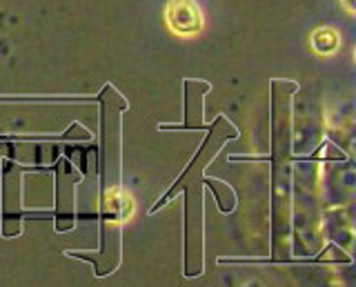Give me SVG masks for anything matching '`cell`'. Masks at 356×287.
<instances>
[{"instance_id":"obj_1","label":"cell","mask_w":356,"mask_h":287,"mask_svg":"<svg viewBox=\"0 0 356 287\" xmlns=\"http://www.w3.org/2000/svg\"><path fill=\"white\" fill-rule=\"evenodd\" d=\"M96 103L100 105V252L67 249L65 254L92 263L96 279H105L122 261V114L129 103L114 85H105Z\"/></svg>"},{"instance_id":"obj_2","label":"cell","mask_w":356,"mask_h":287,"mask_svg":"<svg viewBox=\"0 0 356 287\" xmlns=\"http://www.w3.org/2000/svg\"><path fill=\"white\" fill-rule=\"evenodd\" d=\"M298 92L296 81L274 79L272 94V256L270 263H296L292 259V98Z\"/></svg>"},{"instance_id":"obj_3","label":"cell","mask_w":356,"mask_h":287,"mask_svg":"<svg viewBox=\"0 0 356 287\" xmlns=\"http://www.w3.org/2000/svg\"><path fill=\"white\" fill-rule=\"evenodd\" d=\"M238 138V129L234 127L225 116H216L211 125H207V134L203 145L198 147L196 156L189 161L183 174L172 183L170 190L161 196L149 209L156 214L178 194L185 196V276L198 279L205 272V170L216 158V154L227 145L229 140Z\"/></svg>"},{"instance_id":"obj_4","label":"cell","mask_w":356,"mask_h":287,"mask_svg":"<svg viewBox=\"0 0 356 287\" xmlns=\"http://www.w3.org/2000/svg\"><path fill=\"white\" fill-rule=\"evenodd\" d=\"M56 176V209L54 227L58 234L72 231L76 227V185L83 181V174L70 163L67 156H58L54 163Z\"/></svg>"},{"instance_id":"obj_5","label":"cell","mask_w":356,"mask_h":287,"mask_svg":"<svg viewBox=\"0 0 356 287\" xmlns=\"http://www.w3.org/2000/svg\"><path fill=\"white\" fill-rule=\"evenodd\" d=\"M22 167L16 161H3V236L16 238L22 234V218L27 216V209L22 207Z\"/></svg>"},{"instance_id":"obj_6","label":"cell","mask_w":356,"mask_h":287,"mask_svg":"<svg viewBox=\"0 0 356 287\" xmlns=\"http://www.w3.org/2000/svg\"><path fill=\"white\" fill-rule=\"evenodd\" d=\"M185 90V116L181 125H159V129H178V131H205V105L203 98L209 94L211 85L207 81H194L185 79L183 81Z\"/></svg>"},{"instance_id":"obj_7","label":"cell","mask_w":356,"mask_h":287,"mask_svg":"<svg viewBox=\"0 0 356 287\" xmlns=\"http://www.w3.org/2000/svg\"><path fill=\"white\" fill-rule=\"evenodd\" d=\"M165 20L178 36H194L203 29V16L194 0H170L165 7Z\"/></svg>"},{"instance_id":"obj_8","label":"cell","mask_w":356,"mask_h":287,"mask_svg":"<svg viewBox=\"0 0 356 287\" xmlns=\"http://www.w3.org/2000/svg\"><path fill=\"white\" fill-rule=\"evenodd\" d=\"M205 187H209L211 194H214L216 198V205L222 214H229L234 212V207H236V192L232 190V185L220 181V179H209V176H205L203 179Z\"/></svg>"}]
</instances>
